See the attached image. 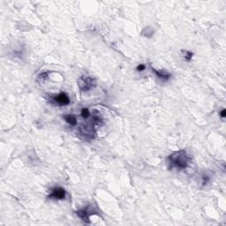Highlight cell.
Here are the masks:
<instances>
[{"label":"cell","instance_id":"6da1fadb","mask_svg":"<svg viewBox=\"0 0 226 226\" xmlns=\"http://www.w3.org/2000/svg\"><path fill=\"white\" fill-rule=\"evenodd\" d=\"M170 163L171 167H175L177 169L184 170L187 167L189 156L185 150H179L178 152L171 154L169 156Z\"/></svg>","mask_w":226,"mask_h":226},{"label":"cell","instance_id":"7a4b0ae2","mask_svg":"<svg viewBox=\"0 0 226 226\" xmlns=\"http://www.w3.org/2000/svg\"><path fill=\"white\" fill-rule=\"evenodd\" d=\"M80 89L83 92H87L96 86V80L90 76H81L78 81Z\"/></svg>","mask_w":226,"mask_h":226},{"label":"cell","instance_id":"3957f363","mask_svg":"<svg viewBox=\"0 0 226 226\" xmlns=\"http://www.w3.org/2000/svg\"><path fill=\"white\" fill-rule=\"evenodd\" d=\"M65 190L62 187H54L51 190V194L49 195V198L50 199H56V200H63L65 198Z\"/></svg>","mask_w":226,"mask_h":226},{"label":"cell","instance_id":"277c9868","mask_svg":"<svg viewBox=\"0 0 226 226\" xmlns=\"http://www.w3.org/2000/svg\"><path fill=\"white\" fill-rule=\"evenodd\" d=\"M52 101H53L54 104L61 105V106H62V105H67L70 104V99H69V97H67V95H66L65 93H64V92L58 94V95L56 96V97H52Z\"/></svg>","mask_w":226,"mask_h":226},{"label":"cell","instance_id":"5b68a950","mask_svg":"<svg viewBox=\"0 0 226 226\" xmlns=\"http://www.w3.org/2000/svg\"><path fill=\"white\" fill-rule=\"evenodd\" d=\"M95 129L93 127V126H81L80 128V133L81 135H84L85 137L89 138V139H93V136L95 134Z\"/></svg>","mask_w":226,"mask_h":226},{"label":"cell","instance_id":"8992f818","mask_svg":"<svg viewBox=\"0 0 226 226\" xmlns=\"http://www.w3.org/2000/svg\"><path fill=\"white\" fill-rule=\"evenodd\" d=\"M76 214H77L78 217H80L84 222H86V223L89 224V223H90V221H89V217H90L91 214H93V213L89 211L88 209H82V210H78V211L76 212Z\"/></svg>","mask_w":226,"mask_h":226},{"label":"cell","instance_id":"52a82bcc","mask_svg":"<svg viewBox=\"0 0 226 226\" xmlns=\"http://www.w3.org/2000/svg\"><path fill=\"white\" fill-rule=\"evenodd\" d=\"M153 70V73L160 79H163V80H169L170 77V74L167 71H164V70H162V71H158V70H155L152 68Z\"/></svg>","mask_w":226,"mask_h":226},{"label":"cell","instance_id":"ba28073f","mask_svg":"<svg viewBox=\"0 0 226 226\" xmlns=\"http://www.w3.org/2000/svg\"><path fill=\"white\" fill-rule=\"evenodd\" d=\"M64 118H65V121L67 122L69 125H71L72 126L77 125V119H76V118H75L73 115H71V114H69V115H65V116H64Z\"/></svg>","mask_w":226,"mask_h":226},{"label":"cell","instance_id":"9c48e42d","mask_svg":"<svg viewBox=\"0 0 226 226\" xmlns=\"http://www.w3.org/2000/svg\"><path fill=\"white\" fill-rule=\"evenodd\" d=\"M81 116H82V118H85V119H87V118H89V116H90V112H89V111L88 109H82V111H81Z\"/></svg>","mask_w":226,"mask_h":226},{"label":"cell","instance_id":"30bf717a","mask_svg":"<svg viewBox=\"0 0 226 226\" xmlns=\"http://www.w3.org/2000/svg\"><path fill=\"white\" fill-rule=\"evenodd\" d=\"M151 29V27H147L144 29V31L142 32V35H144L145 36H151L154 34V31L152 32H149V30Z\"/></svg>","mask_w":226,"mask_h":226},{"label":"cell","instance_id":"8fae6325","mask_svg":"<svg viewBox=\"0 0 226 226\" xmlns=\"http://www.w3.org/2000/svg\"><path fill=\"white\" fill-rule=\"evenodd\" d=\"M186 52V55H185V58H186L187 61H190L192 59V56H193V53L191 51H185Z\"/></svg>","mask_w":226,"mask_h":226},{"label":"cell","instance_id":"7c38bea8","mask_svg":"<svg viewBox=\"0 0 226 226\" xmlns=\"http://www.w3.org/2000/svg\"><path fill=\"white\" fill-rule=\"evenodd\" d=\"M209 181H210V177H208L207 175H204L202 177V184L203 185H206Z\"/></svg>","mask_w":226,"mask_h":226},{"label":"cell","instance_id":"4fadbf2b","mask_svg":"<svg viewBox=\"0 0 226 226\" xmlns=\"http://www.w3.org/2000/svg\"><path fill=\"white\" fill-rule=\"evenodd\" d=\"M145 65H143V64H140V65H139L137 66V71H139V72H141V71H144L145 70Z\"/></svg>","mask_w":226,"mask_h":226},{"label":"cell","instance_id":"5bb4252c","mask_svg":"<svg viewBox=\"0 0 226 226\" xmlns=\"http://www.w3.org/2000/svg\"><path fill=\"white\" fill-rule=\"evenodd\" d=\"M220 116H221V117H222L223 118H225V117H226V111H225V110H223V111H222L220 112Z\"/></svg>","mask_w":226,"mask_h":226}]
</instances>
